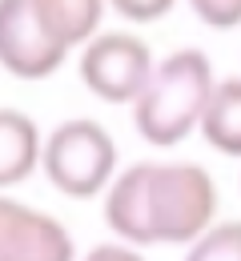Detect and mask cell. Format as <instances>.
I'll use <instances>...</instances> for the list:
<instances>
[{
    "label": "cell",
    "mask_w": 241,
    "mask_h": 261,
    "mask_svg": "<svg viewBox=\"0 0 241 261\" xmlns=\"http://www.w3.org/2000/svg\"><path fill=\"white\" fill-rule=\"evenodd\" d=\"M217 185L193 161H137L104 197V221L129 245H189L213 225Z\"/></svg>",
    "instance_id": "6da1fadb"
},
{
    "label": "cell",
    "mask_w": 241,
    "mask_h": 261,
    "mask_svg": "<svg viewBox=\"0 0 241 261\" xmlns=\"http://www.w3.org/2000/svg\"><path fill=\"white\" fill-rule=\"evenodd\" d=\"M213 89V65L201 48H177L161 65H153L141 97L133 100V125L137 133L157 145L169 149L181 145L189 133L197 129L201 109Z\"/></svg>",
    "instance_id": "7a4b0ae2"
},
{
    "label": "cell",
    "mask_w": 241,
    "mask_h": 261,
    "mask_svg": "<svg viewBox=\"0 0 241 261\" xmlns=\"http://www.w3.org/2000/svg\"><path fill=\"white\" fill-rule=\"evenodd\" d=\"M40 169L52 181V189L76 197V201H89L113 181L117 141L109 137L104 125L89 121V117L61 121L40 141Z\"/></svg>",
    "instance_id": "3957f363"
},
{
    "label": "cell",
    "mask_w": 241,
    "mask_h": 261,
    "mask_svg": "<svg viewBox=\"0 0 241 261\" xmlns=\"http://www.w3.org/2000/svg\"><path fill=\"white\" fill-rule=\"evenodd\" d=\"M153 72L149 44L133 33H97L85 40L81 53V81L104 105H133Z\"/></svg>",
    "instance_id": "277c9868"
},
{
    "label": "cell",
    "mask_w": 241,
    "mask_h": 261,
    "mask_svg": "<svg viewBox=\"0 0 241 261\" xmlns=\"http://www.w3.org/2000/svg\"><path fill=\"white\" fill-rule=\"evenodd\" d=\"M65 48L40 29L29 0H0V68L16 81H44L65 65Z\"/></svg>",
    "instance_id": "5b68a950"
},
{
    "label": "cell",
    "mask_w": 241,
    "mask_h": 261,
    "mask_svg": "<svg viewBox=\"0 0 241 261\" xmlns=\"http://www.w3.org/2000/svg\"><path fill=\"white\" fill-rule=\"evenodd\" d=\"M0 261H76V245L57 217L0 197Z\"/></svg>",
    "instance_id": "8992f818"
},
{
    "label": "cell",
    "mask_w": 241,
    "mask_h": 261,
    "mask_svg": "<svg viewBox=\"0 0 241 261\" xmlns=\"http://www.w3.org/2000/svg\"><path fill=\"white\" fill-rule=\"evenodd\" d=\"M40 165V129L29 113L0 109V189L29 181Z\"/></svg>",
    "instance_id": "52a82bcc"
},
{
    "label": "cell",
    "mask_w": 241,
    "mask_h": 261,
    "mask_svg": "<svg viewBox=\"0 0 241 261\" xmlns=\"http://www.w3.org/2000/svg\"><path fill=\"white\" fill-rule=\"evenodd\" d=\"M29 4H33L40 29L52 36L65 53L101 33L104 0H29Z\"/></svg>",
    "instance_id": "ba28073f"
},
{
    "label": "cell",
    "mask_w": 241,
    "mask_h": 261,
    "mask_svg": "<svg viewBox=\"0 0 241 261\" xmlns=\"http://www.w3.org/2000/svg\"><path fill=\"white\" fill-rule=\"evenodd\" d=\"M197 129L225 157H241V76L213 81Z\"/></svg>",
    "instance_id": "9c48e42d"
},
{
    "label": "cell",
    "mask_w": 241,
    "mask_h": 261,
    "mask_svg": "<svg viewBox=\"0 0 241 261\" xmlns=\"http://www.w3.org/2000/svg\"><path fill=\"white\" fill-rule=\"evenodd\" d=\"M185 261H241V221L209 225L201 237L189 241Z\"/></svg>",
    "instance_id": "30bf717a"
},
{
    "label": "cell",
    "mask_w": 241,
    "mask_h": 261,
    "mask_svg": "<svg viewBox=\"0 0 241 261\" xmlns=\"http://www.w3.org/2000/svg\"><path fill=\"white\" fill-rule=\"evenodd\" d=\"M189 8L209 29H237L241 24V0H189Z\"/></svg>",
    "instance_id": "8fae6325"
},
{
    "label": "cell",
    "mask_w": 241,
    "mask_h": 261,
    "mask_svg": "<svg viewBox=\"0 0 241 261\" xmlns=\"http://www.w3.org/2000/svg\"><path fill=\"white\" fill-rule=\"evenodd\" d=\"M104 4H113V12H121L133 24H153V20L169 16L173 8V0H104Z\"/></svg>",
    "instance_id": "7c38bea8"
},
{
    "label": "cell",
    "mask_w": 241,
    "mask_h": 261,
    "mask_svg": "<svg viewBox=\"0 0 241 261\" xmlns=\"http://www.w3.org/2000/svg\"><path fill=\"white\" fill-rule=\"evenodd\" d=\"M81 261H145L133 245H93Z\"/></svg>",
    "instance_id": "4fadbf2b"
}]
</instances>
